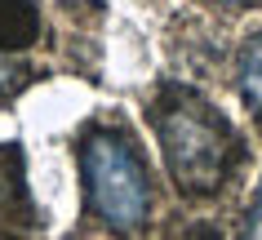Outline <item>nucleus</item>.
<instances>
[{
    "label": "nucleus",
    "instance_id": "f03ea898",
    "mask_svg": "<svg viewBox=\"0 0 262 240\" xmlns=\"http://www.w3.org/2000/svg\"><path fill=\"white\" fill-rule=\"evenodd\" d=\"M84 196L111 231H142L151 218V178L124 134L98 129L84 142Z\"/></svg>",
    "mask_w": 262,
    "mask_h": 240
},
{
    "label": "nucleus",
    "instance_id": "f257e3e1",
    "mask_svg": "<svg viewBox=\"0 0 262 240\" xmlns=\"http://www.w3.org/2000/svg\"><path fill=\"white\" fill-rule=\"evenodd\" d=\"M151 120H156V134H160L169 178L178 183L182 196H213L227 187L240 142H235L231 125L205 98L178 89L156 107Z\"/></svg>",
    "mask_w": 262,
    "mask_h": 240
},
{
    "label": "nucleus",
    "instance_id": "423d86ee",
    "mask_svg": "<svg viewBox=\"0 0 262 240\" xmlns=\"http://www.w3.org/2000/svg\"><path fill=\"white\" fill-rule=\"evenodd\" d=\"M213 5H227V9H249V5H258V0H213Z\"/></svg>",
    "mask_w": 262,
    "mask_h": 240
},
{
    "label": "nucleus",
    "instance_id": "39448f33",
    "mask_svg": "<svg viewBox=\"0 0 262 240\" xmlns=\"http://www.w3.org/2000/svg\"><path fill=\"white\" fill-rule=\"evenodd\" d=\"M245 231L262 240V183H258V191H253V205H249V223H245Z\"/></svg>",
    "mask_w": 262,
    "mask_h": 240
},
{
    "label": "nucleus",
    "instance_id": "7ed1b4c3",
    "mask_svg": "<svg viewBox=\"0 0 262 240\" xmlns=\"http://www.w3.org/2000/svg\"><path fill=\"white\" fill-rule=\"evenodd\" d=\"M40 36V9L36 0H0V54L31 49Z\"/></svg>",
    "mask_w": 262,
    "mask_h": 240
},
{
    "label": "nucleus",
    "instance_id": "20e7f679",
    "mask_svg": "<svg viewBox=\"0 0 262 240\" xmlns=\"http://www.w3.org/2000/svg\"><path fill=\"white\" fill-rule=\"evenodd\" d=\"M240 94L253 112H262V36H253L240 54Z\"/></svg>",
    "mask_w": 262,
    "mask_h": 240
}]
</instances>
